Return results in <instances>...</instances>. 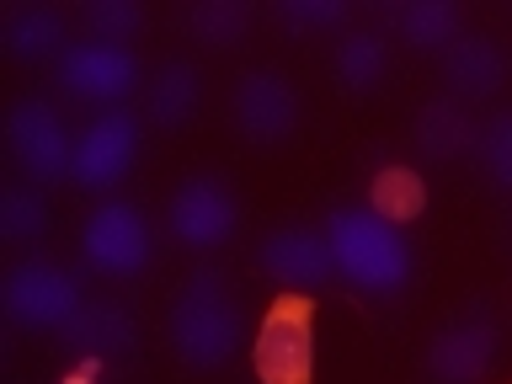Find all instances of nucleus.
I'll list each match as a JSON object with an SVG mask.
<instances>
[{
  "label": "nucleus",
  "instance_id": "1",
  "mask_svg": "<svg viewBox=\"0 0 512 384\" xmlns=\"http://www.w3.org/2000/svg\"><path fill=\"white\" fill-rule=\"evenodd\" d=\"M171 347L187 368H224L235 358V347L246 342V315L224 283V272L214 262H203L192 278L176 288L171 299Z\"/></svg>",
  "mask_w": 512,
  "mask_h": 384
},
{
  "label": "nucleus",
  "instance_id": "2",
  "mask_svg": "<svg viewBox=\"0 0 512 384\" xmlns=\"http://www.w3.org/2000/svg\"><path fill=\"white\" fill-rule=\"evenodd\" d=\"M326 240L336 256V272L358 294H400L411 283V246L400 224L379 219L374 208H331Z\"/></svg>",
  "mask_w": 512,
  "mask_h": 384
},
{
  "label": "nucleus",
  "instance_id": "3",
  "mask_svg": "<svg viewBox=\"0 0 512 384\" xmlns=\"http://www.w3.org/2000/svg\"><path fill=\"white\" fill-rule=\"evenodd\" d=\"M256 379L262 384H315V304L283 294L256 326Z\"/></svg>",
  "mask_w": 512,
  "mask_h": 384
},
{
  "label": "nucleus",
  "instance_id": "4",
  "mask_svg": "<svg viewBox=\"0 0 512 384\" xmlns=\"http://www.w3.org/2000/svg\"><path fill=\"white\" fill-rule=\"evenodd\" d=\"M496 352H502V326H496L491 304L475 299V304H464L448 326H438V336L427 342L422 368L438 384H480L491 374Z\"/></svg>",
  "mask_w": 512,
  "mask_h": 384
},
{
  "label": "nucleus",
  "instance_id": "5",
  "mask_svg": "<svg viewBox=\"0 0 512 384\" xmlns=\"http://www.w3.org/2000/svg\"><path fill=\"white\" fill-rule=\"evenodd\" d=\"M80 283L75 272H64L54 262H22L6 278V315L22 331H64L80 315Z\"/></svg>",
  "mask_w": 512,
  "mask_h": 384
},
{
  "label": "nucleus",
  "instance_id": "6",
  "mask_svg": "<svg viewBox=\"0 0 512 384\" xmlns=\"http://www.w3.org/2000/svg\"><path fill=\"white\" fill-rule=\"evenodd\" d=\"M80 251H86V262L96 272H107V278H139L144 267H150V224L144 214L128 198H112L102 203L96 214L86 219V230H80Z\"/></svg>",
  "mask_w": 512,
  "mask_h": 384
},
{
  "label": "nucleus",
  "instance_id": "7",
  "mask_svg": "<svg viewBox=\"0 0 512 384\" xmlns=\"http://www.w3.org/2000/svg\"><path fill=\"white\" fill-rule=\"evenodd\" d=\"M171 235L182 240V246L192 251H214L224 246V240L235 235V224H240V208H235V192L224 187V176H187L182 187L171 192Z\"/></svg>",
  "mask_w": 512,
  "mask_h": 384
},
{
  "label": "nucleus",
  "instance_id": "8",
  "mask_svg": "<svg viewBox=\"0 0 512 384\" xmlns=\"http://www.w3.org/2000/svg\"><path fill=\"white\" fill-rule=\"evenodd\" d=\"M256 262L272 283H283L288 294H315L336 278V256L326 230H310V224H278L262 246H256Z\"/></svg>",
  "mask_w": 512,
  "mask_h": 384
},
{
  "label": "nucleus",
  "instance_id": "9",
  "mask_svg": "<svg viewBox=\"0 0 512 384\" xmlns=\"http://www.w3.org/2000/svg\"><path fill=\"white\" fill-rule=\"evenodd\" d=\"M6 139H11L16 166H22L32 182H59V176H70V166H75V144L64 134L59 112L48 102H38V96H22V102L11 107Z\"/></svg>",
  "mask_w": 512,
  "mask_h": 384
},
{
  "label": "nucleus",
  "instance_id": "10",
  "mask_svg": "<svg viewBox=\"0 0 512 384\" xmlns=\"http://www.w3.org/2000/svg\"><path fill=\"white\" fill-rule=\"evenodd\" d=\"M230 118L240 128V139L283 144L299 128V91L288 86V75H278V70H251V75H240L235 91H230Z\"/></svg>",
  "mask_w": 512,
  "mask_h": 384
},
{
  "label": "nucleus",
  "instance_id": "11",
  "mask_svg": "<svg viewBox=\"0 0 512 384\" xmlns=\"http://www.w3.org/2000/svg\"><path fill=\"white\" fill-rule=\"evenodd\" d=\"M134 155H139V118L128 107H112L75 139L70 176L80 187H112L128 166H134Z\"/></svg>",
  "mask_w": 512,
  "mask_h": 384
},
{
  "label": "nucleus",
  "instance_id": "12",
  "mask_svg": "<svg viewBox=\"0 0 512 384\" xmlns=\"http://www.w3.org/2000/svg\"><path fill=\"white\" fill-rule=\"evenodd\" d=\"M59 86L70 96H91V102H118V96L134 91L139 80V59L118 43H75L59 54Z\"/></svg>",
  "mask_w": 512,
  "mask_h": 384
},
{
  "label": "nucleus",
  "instance_id": "13",
  "mask_svg": "<svg viewBox=\"0 0 512 384\" xmlns=\"http://www.w3.org/2000/svg\"><path fill=\"white\" fill-rule=\"evenodd\" d=\"M512 59L502 54V43L486 38V32H464L443 48V80L454 96H470V102H486L507 86Z\"/></svg>",
  "mask_w": 512,
  "mask_h": 384
},
{
  "label": "nucleus",
  "instance_id": "14",
  "mask_svg": "<svg viewBox=\"0 0 512 384\" xmlns=\"http://www.w3.org/2000/svg\"><path fill=\"white\" fill-rule=\"evenodd\" d=\"M59 342L80 352V358H123V352L139 347V326L128 315V304L118 299H86L80 315L59 331Z\"/></svg>",
  "mask_w": 512,
  "mask_h": 384
},
{
  "label": "nucleus",
  "instance_id": "15",
  "mask_svg": "<svg viewBox=\"0 0 512 384\" xmlns=\"http://www.w3.org/2000/svg\"><path fill=\"white\" fill-rule=\"evenodd\" d=\"M411 139H416V150H422L427 160L448 166V160H464V155L475 150V144H480V128H475L470 107H464L459 96H438V102H427L422 112H416Z\"/></svg>",
  "mask_w": 512,
  "mask_h": 384
},
{
  "label": "nucleus",
  "instance_id": "16",
  "mask_svg": "<svg viewBox=\"0 0 512 384\" xmlns=\"http://www.w3.org/2000/svg\"><path fill=\"white\" fill-rule=\"evenodd\" d=\"M6 48L16 64H38L64 54V16L54 6H11L6 11Z\"/></svg>",
  "mask_w": 512,
  "mask_h": 384
},
{
  "label": "nucleus",
  "instance_id": "17",
  "mask_svg": "<svg viewBox=\"0 0 512 384\" xmlns=\"http://www.w3.org/2000/svg\"><path fill=\"white\" fill-rule=\"evenodd\" d=\"M198 102H203V75L182 59L160 64L155 80H150V123L155 128H182L192 112H198Z\"/></svg>",
  "mask_w": 512,
  "mask_h": 384
},
{
  "label": "nucleus",
  "instance_id": "18",
  "mask_svg": "<svg viewBox=\"0 0 512 384\" xmlns=\"http://www.w3.org/2000/svg\"><path fill=\"white\" fill-rule=\"evenodd\" d=\"M390 22L400 32V43L411 48H448L459 38V6L454 0H406V6L390 11Z\"/></svg>",
  "mask_w": 512,
  "mask_h": 384
},
{
  "label": "nucleus",
  "instance_id": "19",
  "mask_svg": "<svg viewBox=\"0 0 512 384\" xmlns=\"http://www.w3.org/2000/svg\"><path fill=\"white\" fill-rule=\"evenodd\" d=\"M336 75H342V86L352 96H368L384 75H390V48H384V38H374V32L342 38V48H336Z\"/></svg>",
  "mask_w": 512,
  "mask_h": 384
},
{
  "label": "nucleus",
  "instance_id": "20",
  "mask_svg": "<svg viewBox=\"0 0 512 384\" xmlns=\"http://www.w3.org/2000/svg\"><path fill=\"white\" fill-rule=\"evenodd\" d=\"M182 27L208 48H230V43L246 38L251 6H240V0H198V6L182 11Z\"/></svg>",
  "mask_w": 512,
  "mask_h": 384
},
{
  "label": "nucleus",
  "instance_id": "21",
  "mask_svg": "<svg viewBox=\"0 0 512 384\" xmlns=\"http://www.w3.org/2000/svg\"><path fill=\"white\" fill-rule=\"evenodd\" d=\"M368 208H374L379 219H390V224L416 219V214L427 208V187H422V176L406 171V166L379 171V176H374V187H368Z\"/></svg>",
  "mask_w": 512,
  "mask_h": 384
},
{
  "label": "nucleus",
  "instance_id": "22",
  "mask_svg": "<svg viewBox=\"0 0 512 384\" xmlns=\"http://www.w3.org/2000/svg\"><path fill=\"white\" fill-rule=\"evenodd\" d=\"M48 230V203L38 187H11L6 198H0V240H11V246H32V240H43Z\"/></svg>",
  "mask_w": 512,
  "mask_h": 384
},
{
  "label": "nucleus",
  "instance_id": "23",
  "mask_svg": "<svg viewBox=\"0 0 512 384\" xmlns=\"http://www.w3.org/2000/svg\"><path fill=\"white\" fill-rule=\"evenodd\" d=\"M475 155H480V166H486L491 187L512 192V107H507V112H496V118H491L486 128H480Z\"/></svg>",
  "mask_w": 512,
  "mask_h": 384
},
{
  "label": "nucleus",
  "instance_id": "24",
  "mask_svg": "<svg viewBox=\"0 0 512 384\" xmlns=\"http://www.w3.org/2000/svg\"><path fill=\"white\" fill-rule=\"evenodd\" d=\"M86 27L96 32V43H118L123 48L144 27V6H134V0H91Z\"/></svg>",
  "mask_w": 512,
  "mask_h": 384
},
{
  "label": "nucleus",
  "instance_id": "25",
  "mask_svg": "<svg viewBox=\"0 0 512 384\" xmlns=\"http://www.w3.org/2000/svg\"><path fill=\"white\" fill-rule=\"evenodd\" d=\"M272 16L288 27V32H320V27H336L347 16L342 0H278Z\"/></svg>",
  "mask_w": 512,
  "mask_h": 384
},
{
  "label": "nucleus",
  "instance_id": "26",
  "mask_svg": "<svg viewBox=\"0 0 512 384\" xmlns=\"http://www.w3.org/2000/svg\"><path fill=\"white\" fill-rule=\"evenodd\" d=\"M70 384H75V379H70Z\"/></svg>",
  "mask_w": 512,
  "mask_h": 384
}]
</instances>
